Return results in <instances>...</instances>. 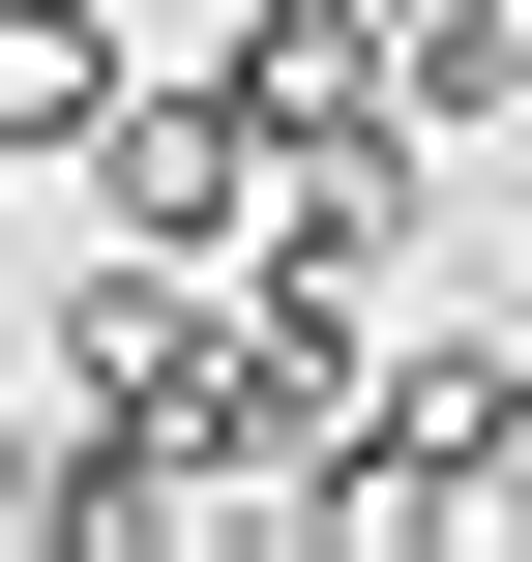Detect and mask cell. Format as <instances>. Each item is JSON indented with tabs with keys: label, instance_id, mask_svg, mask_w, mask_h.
I'll use <instances>...</instances> for the list:
<instances>
[{
	"label": "cell",
	"instance_id": "6da1fadb",
	"mask_svg": "<svg viewBox=\"0 0 532 562\" xmlns=\"http://www.w3.org/2000/svg\"><path fill=\"white\" fill-rule=\"evenodd\" d=\"M267 178H296V148H267V89H237V59L89 119V207H118V237H207V267H237V237H267Z\"/></svg>",
	"mask_w": 532,
	"mask_h": 562
},
{
	"label": "cell",
	"instance_id": "7a4b0ae2",
	"mask_svg": "<svg viewBox=\"0 0 532 562\" xmlns=\"http://www.w3.org/2000/svg\"><path fill=\"white\" fill-rule=\"evenodd\" d=\"M237 89H267V148H415L385 0H237Z\"/></svg>",
	"mask_w": 532,
	"mask_h": 562
},
{
	"label": "cell",
	"instance_id": "3957f363",
	"mask_svg": "<svg viewBox=\"0 0 532 562\" xmlns=\"http://www.w3.org/2000/svg\"><path fill=\"white\" fill-rule=\"evenodd\" d=\"M118 119V0H0V178H89Z\"/></svg>",
	"mask_w": 532,
	"mask_h": 562
}]
</instances>
